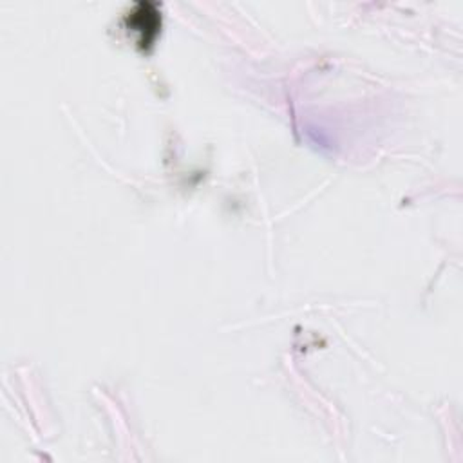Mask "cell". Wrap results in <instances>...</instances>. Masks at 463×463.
<instances>
[{"mask_svg":"<svg viewBox=\"0 0 463 463\" xmlns=\"http://www.w3.org/2000/svg\"><path fill=\"white\" fill-rule=\"evenodd\" d=\"M127 24L130 29H134L136 33H139V40L137 43L141 47H148L156 34H157V29L161 25V16L156 9L154 4L150 2H139L134 5V9L128 13L127 16Z\"/></svg>","mask_w":463,"mask_h":463,"instance_id":"obj_1","label":"cell"}]
</instances>
